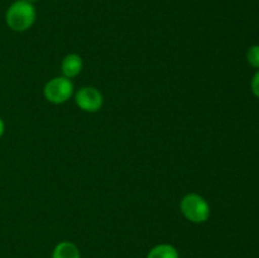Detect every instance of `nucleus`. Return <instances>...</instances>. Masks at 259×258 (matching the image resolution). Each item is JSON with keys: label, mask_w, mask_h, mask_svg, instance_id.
Instances as JSON below:
<instances>
[{"label": "nucleus", "mask_w": 259, "mask_h": 258, "mask_svg": "<svg viewBox=\"0 0 259 258\" xmlns=\"http://www.w3.org/2000/svg\"><path fill=\"white\" fill-rule=\"evenodd\" d=\"M247 61L252 67L259 70V45L250 46L247 51Z\"/></svg>", "instance_id": "6e6552de"}, {"label": "nucleus", "mask_w": 259, "mask_h": 258, "mask_svg": "<svg viewBox=\"0 0 259 258\" xmlns=\"http://www.w3.org/2000/svg\"><path fill=\"white\" fill-rule=\"evenodd\" d=\"M45 98L50 103L62 104L71 98L73 93V85L67 77H55L48 81L45 86Z\"/></svg>", "instance_id": "7ed1b4c3"}, {"label": "nucleus", "mask_w": 259, "mask_h": 258, "mask_svg": "<svg viewBox=\"0 0 259 258\" xmlns=\"http://www.w3.org/2000/svg\"><path fill=\"white\" fill-rule=\"evenodd\" d=\"M250 89H252L253 95L259 99V70L252 77V81H250Z\"/></svg>", "instance_id": "1a4fd4ad"}, {"label": "nucleus", "mask_w": 259, "mask_h": 258, "mask_svg": "<svg viewBox=\"0 0 259 258\" xmlns=\"http://www.w3.org/2000/svg\"><path fill=\"white\" fill-rule=\"evenodd\" d=\"M5 20L10 29L24 32L29 29L35 20V8L28 0H17L7 10Z\"/></svg>", "instance_id": "f257e3e1"}, {"label": "nucleus", "mask_w": 259, "mask_h": 258, "mask_svg": "<svg viewBox=\"0 0 259 258\" xmlns=\"http://www.w3.org/2000/svg\"><path fill=\"white\" fill-rule=\"evenodd\" d=\"M103 95L100 91L91 86L81 88L76 94V104L78 108L88 113H95L103 106Z\"/></svg>", "instance_id": "20e7f679"}, {"label": "nucleus", "mask_w": 259, "mask_h": 258, "mask_svg": "<svg viewBox=\"0 0 259 258\" xmlns=\"http://www.w3.org/2000/svg\"><path fill=\"white\" fill-rule=\"evenodd\" d=\"M82 70V60L76 53L67 55L62 61V72L65 77L71 78L77 76Z\"/></svg>", "instance_id": "39448f33"}, {"label": "nucleus", "mask_w": 259, "mask_h": 258, "mask_svg": "<svg viewBox=\"0 0 259 258\" xmlns=\"http://www.w3.org/2000/svg\"><path fill=\"white\" fill-rule=\"evenodd\" d=\"M52 258H81L80 250L71 242H61L55 247Z\"/></svg>", "instance_id": "423d86ee"}, {"label": "nucleus", "mask_w": 259, "mask_h": 258, "mask_svg": "<svg viewBox=\"0 0 259 258\" xmlns=\"http://www.w3.org/2000/svg\"><path fill=\"white\" fill-rule=\"evenodd\" d=\"M28 2H29V3H32V4H33V2H34V0H28Z\"/></svg>", "instance_id": "9b49d317"}, {"label": "nucleus", "mask_w": 259, "mask_h": 258, "mask_svg": "<svg viewBox=\"0 0 259 258\" xmlns=\"http://www.w3.org/2000/svg\"><path fill=\"white\" fill-rule=\"evenodd\" d=\"M4 131H5V124L4 121H3V119L0 118V138H2L3 134H4Z\"/></svg>", "instance_id": "9d476101"}, {"label": "nucleus", "mask_w": 259, "mask_h": 258, "mask_svg": "<svg viewBox=\"0 0 259 258\" xmlns=\"http://www.w3.org/2000/svg\"><path fill=\"white\" fill-rule=\"evenodd\" d=\"M147 258H180V254L174 245L158 244L149 250Z\"/></svg>", "instance_id": "0eeeda50"}, {"label": "nucleus", "mask_w": 259, "mask_h": 258, "mask_svg": "<svg viewBox=\"0 0 259 258\" xmlns=\"http://www.w3.org/2000/svg\"><path fill=\"white\" fill-rule=\"evenodd\" d=\"M181 211L187 220L192 223H204L210 217V205L197 194H189L182 199Z\"/></svg>", "instance_id": "f03ea898"}]
</instances>
